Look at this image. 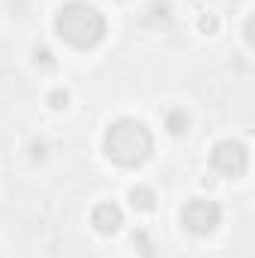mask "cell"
<instances>
[{
  "label": "cell",
  "instance_id": "obj_10",
  "mask_svg": "<svg viewBox=\"0 0 255 258\" xmlns=\"http://www.w3.org/2000/svg\"><path fill=\"white\" fill-rule=\"evenodd\" d=\"M36 60H42V63H51V54H48L45 48H39V51H36Z\"/></svg>",
  "mask_w": 255,
  "mask_h": 258
},
{
  "label": "cell",
  "instance_id": "obj_7",
  "mask_svg": "<svg viewBox=\"0 0 255 258\" xmlns=\"http://www.w3.org/2000/svg\"><path fill=\"white\" fill-rule=\"evenodd\" d=\"M129 201H132L135 210H144V213H147V210H153V201H156V198H153V189H147V186H135V189L129 192Z\"/></svg>",
  "mask_w": 255,
  "mask_h": 258
},
{
  "label": "cell",
  "instance_id": "obj_8",
  "mask_svg": "<svg viewBox=\"0 0 255 258\" xmlns=\"http://www.w3.org/2000/svg\"><path fill=\"white\" fill-rule=\"evenodd\" d=\"M48 102H51V108H63L66 102H69V93H66V90H54V93L48 96Z\"/></svg>",
  "mask_w": 255,
  "mask_h": 258
},
{
  "label": "cell",
  "instance_id": "obj_3",
  "mask_svg": "<svg viewBox=\"0 0 255 258\" xmlns=\"http://www.w3.org/2000/svg\"><path fill=\"white\" fill-rule=\"evenodd\" d=\"M219 219H222V210L210 198H192L189 204L183 207V213H180L183 228L192 231V234H210L219 225Z\"/></svg>",
  "mask_w": 255,
  "mask_h": 258
},
{
  "label": "cell",
  "instance_id": "obj_4",
  "mask_svg": "<svg viewBox=\"0 0 255 258\" xmlns=\"http://www.w3.org/2000/svg\"><path fill=\"white\" fill-rule=\"evenodd\" d=\"M246 147L240 144V141H219L216 147H213V153H210V162H213V168L219 171V174H225V177H237V174H243L246 171Z\"/></svg>",
  "mask_w": 255,
  "mask_h": 258
},
{
  "label": "cell",
  "instance_id": "obj_5",
  "mask_svg": "<svg viewBox=\"0 0 255 258\" xmlns=\"http://www.w3.org/2000/svg\"><path fill=\"white\" fill-rule=\"evenodd\" d=\"M90 222H93V228H96L99 234H114V231L123 225V210H120L114 201H102V204L93 207Z\"/></svg>",
  "mask_w": 255,
  "mask_h": 258
},
{
  "label": "cell",
  "instance_id": "obj_9",
  "mask_svg": "<svg viewBox=\"0 0 255 258\" xmlns=\"http://www.w3.org/2000/svg\"><path fill=\"white\" fill-rule=\"evenodd\" d=\"M198 27H201L204 33H213V30H216V18H213V15H201V18H198Z\"/></svg>",
  "mask_w": 255,
  "mask_h": 258
},
{
  "label": "cell",
  "instance_id": "obj_6",
  "mask_svg": "<svg viewBox=\"0 0 255 258\" xmlns=\"http://www.w3.org/2000/svg\"><path fill=\"white\" fill-rule=\"evenodd\" d=\"M165 126H168L171 135H183V132L189 129V114H186L183 108H171L168 117H165Z\"/></svg>",
  "mask_w": 255,
  "mask_h": 258
},
{
  "label": "cell",
  "instance_id": "obj_1",
  "mask_svg": "<svg viewBox=\"0 0 255 258\" xmlns=\"http://www.w3.org/2000/svg\"><path fill=\"white\" fill-rule=\"evenodd\" d=\"M105 150H108V156L117 165L135 168V165L147 162V156L153 153V135H150V129L144 126L141 120L123 117V120H114L108 126V132H105Z\"/></svg>",
  "mask_w": 255,
  "mask_h": 258
},
{
  "label": "cell",
  "instance_id": "obj_2",
  "mask_svg": "<svg viewBox=\"0 0 255 258\" xmlns=\"http://www.w3.org/2000/svg\"><path fill=\"white\" fill-rule=\"evenodd\" d=\"M54 27H57V33L63 36L66 42L75 45V48H93L105 36V18H102V12L96 6H90V3H81V0L66 3L63 9L57 12V18H54Z\"/></svg>",
  "mask_w": 255,
  "mask_h": 258
}]
</instances>
